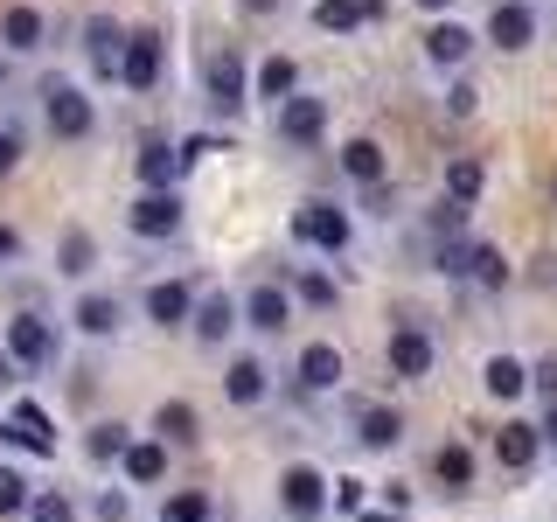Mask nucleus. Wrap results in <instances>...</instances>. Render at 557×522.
Returning a JSON list of instances; mask_svg holds the SVG:
<instances>
[{"label":"nucleus","mask_w":557,"mask_h":522,"mask_svg":"<svg viewBox=\"0 0 557 522\" xmlns=\"http://www.w3.org/2000/svg\"><path fill=\"white\" fill-rule=\"evenodd\" d=\"M293 237L335 258V251H348L356 223H348V209H335V202H300V209H293Z\"/></svg>","instance_id":"f257e3e1"},{"label":"nucleus","mask_w":557,"mask_h":522,"mask_svg":"<svg viewBox=\"0 0 557 522\" xmlns=\"http://www.w3.org/2000/svg\"><path fill=\"white\" fill-rule=\"evenodd\" d=\"M42 126L57 133V139H84V133L98 126V112H91V98H84L77 84H57V77H49L42 84Z\"/></svg>","instance_id":"f03ea898"},{"label":"nucleus","mask_w":557,"mask_h":522,"mask_svg":"<svg viewBox=\"0 0 557 522\" xmlns=\"http://www.w3.org/2000/svg\"><path fill=\"white\" fill-rule=\"evenodd\" d=\"M126 223H133V237H174L182 231V196H174V188H147V196L126 209Z\"/></svg>","instance_id":"7ed1b4c3"},{"label":"nucleus","mask_w":557,"mask_h":522,"mask_svg":"<svg viewBox=\"0 0 557 522\" xmlns=\"http://www.w3.org/2000/svg\"><path fill=\"white\" fill-rule=\"evenodd\" d=\"M119 84H126V91H153V84H161V35H153V28H133V35H126Z\"/></svg>","instance_id":"20e7f679"},{"label":"nucleus","mask_w":557,"mask_h":522,"mask_svg":"<svg viewBox=\"0 0 557 522\" xmlns=\"http://www.w3.org/2000/svg\"><path fill=\"white\" fill-rule=\"evenodd\" d=\"M487 42L509 49V57L530 49L536 42V8H530V0H495V14H487Z\"/></svg>","instance_id":"39448f33"},{"label":"nucleus","mask_w":557,"mask_h":522,"mask_svg":"<svg viewBox=\"0 0 557 522\" xmlns=\"http://www.w3.org/2000/svg\"><path fill=\"white\" fill-rule=\"evenodd\" d=\"M321 133H327V104L321 98L293 91L286 104H278V139H286V147H313Z\"/></svg>","instance_id":"423d86ee"},{"label":"nucleus","mask_w":557,"mask_h":522,"mask_svg":"<svg viewBox=\"0 0 557 522\" xmlns=\"http://www.w3.org/2000/svg\"><path fill=\"white\" fill-rule=\"evenodd\" d=\"M278 501H286V515L313 522V515L327 509V481H321V467H286V474H278Z\"/></svg>","instance_id":"0eeeda50"},{"label":"nucleus","mask_w":557,"mask_h":522,"mask_svg":"<svg viewBox=\"0 0 557 522\" xmlns=\"http://www.w3.org/2000/svg\"><path fill=\"white\" fill-rule=\"evenodd\" d=\"M0 439L22 446V452H57V425H49L42 405H14L8 418H0Z\"/></svg>","instance_id":"6e6552de"},{"label":"nucleus","mask_w":557,"mask_h":522,"mask_svg":"<svg viewBox=\"0 0 557 522\" xmlns=\"http://www.w3.org/2000/svg\"><path fill=\"white\" fill-rule=\"evenodd\" d=\"M8 356L22 362V370H42V362L57 356V335H49V321H35V313H14V321H8Z\"/></svg>","instance_id":"1a4fd4ad"},{"label":"nucleus","mask_w":557,"mask_h":522,"mask_svg":"<svg viewBox=\"0 0 557 522\" xmlns=\"http://www.w3.org/2000/svg\"><path fill=\"white\" fill-rule=\"evenodd\" d=\"M147 321H153V327L196 321V293H188L182 278H153V286H147Z\"/></svg>","instance_id":"9d476101"},{"label":"nucleus","mask_w":557,"mask_h":522,"mask_svg":"<svg viewBox=\"0 0 557 522\" xmlns=\"http://www.w3.org/2000/svg\"><path fill=\"white\" fill-rule=\"evenodd\" d=\"M42 35H49L42 8H8V14H0V49H8V57H35Z\"/></svg>","instance_id":"9b49d317"},{"label":"nucleus","mask_w":557,"mask_h":522,"mask_svg":"<svg viewBox=\"0 0 557 522\" xmlns=\"http://www.w3.org/2000/svg\"><path fill=\"white\" fill-rule=\"evenodd\" d=\"M293 376H300V390H335L342 383V348L335 341H307L300 362H293Z\"/></svg>","instance_id":"f8f14e48"},{"label":"nucleus","mask_w":557,"mask_h":522,"mask_svg":"<svg viewBox=\"0 0 557 522\" xmlns=\"http://www.w3.org/2000/svg\"><path fill=\"white\" fill-rule=\"evenodd\" d=\"M286 321H293V293H286V286H251V300H244V327L278 335Z\"/></svg>","instance_id":"ddd939ff"},{"label":"nucleus","mask_w":557,"mask_h":522,"mask_svg":"<svg viewBox=\"0 0 557 522\" xmlns=\"http://www.w3.org/2000/svg\"><path fill=\"white\" fill-rule=\"evenodd\" d=\"M209 104H216V112H237L244 104V57L237 49H216V57H209Z\"/></svg>","instance_id":"4468645a"},{"label":"nucleus","mask_w":557,"mask_h":522,"mask_svg":"<svg viewBox=\"0 0 557 522\" xmlns=\"http://www.w3.org/2000/svg\"><path fill=\"white\" fill-rule=\"evenodd\" d=\"M391 370L405 383L432 376V335H425V327H397V335H391Z\"/></svg>","instance_id":"2eb2a0df"},{"label":"nucleus","mask_w":557,"mask_h":522,"mask_svg":"<svg viewBox=\"0 0 557 522\" xmlns=\"http://www.w3.org/2000/svg\"><path fill=\"white\" fill-rule=\"evenodd\" d=\"M84 57H91L98 77H119V63H126V28H119V22H91V28H84Z\"/></svg>","instance_id":"dca6fc26"},{"label":"nucleus","mask_w":557,"mask_h":522,"mask_svg":"<svg viewBox=\"0 0 557 522\" xmlns=\"http://www.w3.org/2000/svg\"><path fill=\"white\" fill-rule=\"evenodd\" d=\"M425 57L440 63V70H460L467 57H474V28H467V22H432V35H425Z\"/></svg>","instance_id":"f3484780"},{"label":"nucleus","mask_w":557,"mask_h":522,"mask_svg":"<svg viewBox=\"0 0 557 522\" xmlns=\"http://www.w3.org/2000/svg\"><path fill=\"white\" fill-rule=\"evenodd\" d=\"M182 167H188V153L174 147V139H147V147H139V182L147 188H174Z\"/></svg>","instance_id":"a211bd4d"},{"label":"nucleus","mask_w":557,"mask_h":522,"mask_svg":"<svg viewBox=\"0 0 557 522\" xmlns=\"http://www.w3.org/2000/svg\"><path fill=\"white\" fill-rule=\"evenodd\" d=\"M237 321H244V307L231 300V293H209V300H196V321L188 327H196V341H223Z\"/></svg>","instance_id":"6ab92c4d"},{"label":"nucleus","mask_w":557,"mask_h":522,"mask_svg":"<svg viewBox=\"0 0 557 522\" xmlns=\"http://www.w3.org/2000/svg\"><path fill=\"white\" fill-rule=\"evenodd\" d=\"M70 321H77V335H119V321H126V307H119V293H84Z\"/></svg>","instance_id":"aec40b11"},{"label":"nucleus","mask_w":557,"mask_h":522,"mask_svg":"<svg viewBox=\"0 0 557 522\" xmlns=\"http://www.w3.org/2000/svg\"><path fill=\"white\" fill-rule=\"evenodd\" d=\"M536 446H544V425H530V418H509V425L495 432L502 467H530V460H536Z\"/></svg>","instance_id":"412c9836"},{"label":"nucleus","mask_w":557,"mask_h":522,"mask_svg":"<svg viewBox=\"0 0 557 522\" xmlns=\"http://www.w3.org/2000/svg\"><path fill=\"white\" fill-rule=\"evenodd\" d=\"M223 397H231V405H258V397H265V362L237 356L231 370H223Z\"/></svg>","instance_id":"4be33fe9"},{"label":"nucleus","mask_w":557,"mask_h":522,"mask_svg":"<svg viewBox=\"0 0 557 522\" xmlns=\"http://www.w3.org/2000/svg\"><path fill=\"white\" fill-rule=\"evenodd\" d=\"M342 174L362 182V188H383V147H376V139H348V147H342Z\"/></svg>","instance_id":"5701e85b"},{"label":"nucleus","mask_w":557,"mask_h":522,"mask_svg":"<svg viewBox=\"0 0 557 522\" xmlns=\"http://www.w3.org/2000/svg\"><path fill=\"white\" fill-rule=\"evenodd\" d=\"M293 91H300V63H293V57H265V63H258V98L286 104Z\"/></svg>","instance_id":"b1692460"},{"label":"nucleus","mask_w":557,"mask_h":522,"mask_svg":"<svg viewBox=\"0 0 557 522\" xmlns=\"http://www.w3.org/2000/svg\"><path fill=\"white\" fill-rule=\"evenodd\" d=\"M481 383H487V397H502V405H516V397L530 390V370H522L516 356H495V362L481 370Z\"/></svg>","instance_id":"393cba45"},{"label":"nucleus","mask_w":557,"mask_h":522,"mask_svg":"<svg viewBox=\"0 0 557 522\" xmlns=\"http://www.w3.org/2000/svg\"><path fill=\"white\" fill-rule=\"evenodd\" d=\"M161 474H168V439H133V452H126V481L153 487Z\"/></svg>","instance_id":"a878e982"},{"label":"nucleus","mask_w":557,"mask_h":522,"mask_svg":"<svg viewBox=\"0 0 557 522\" xmlns=\"http://www.w3.org/2000/svg\"><path fill=\"white\" fill-rule=\"evenodd\" d=\"M432 474H440L453 495H460V487H474V452H467L460 439H446L440 452H432Z\"/></svg>","instance_id":"bb28decb"},{"label":"nucleus","mask_w":557,"mask_h":522,"mask_svg":"<svg viewBox=\"0 0 557 522\" xmlns=\"http://www.w3.org/2000/svg\"><path fill=\"white\" fill-rule=\"evenodd\" d=\"M356 439H362V446H397V439H405V418L383 411V405H370V411H362V425H356Z\"/></svg>","instance_id":"cd10ccee"},{"label":"nucleus","mask_w":557,"mask_h":522,"mask_svg":"<svg viewBox=\"0 0 557 522\" xmlns=\"http://www.w3.org/2000/svg\"><path fill=\"white\" fill-rule=\"evenodd\" d=\"M91 265H98V244H91V231H70V237H63V251H57V272H63V278H84Z\"/></svg>","instance_id":"c85d7f7f"},{"label":"nucleus","mask_w":557,"mask_h":522,"mask_svg":"<svg viewBox=\"0 0 557 522\" xmlns=\"http://www.w3.org/2000/svg\"><path fill=\"white\" fill-rule=\"evenodd\" d=\"M153 425H161V439L188 446V439H196V405H182V397H174V405H161V411H153Z\"/></svg>","instance_id":"c756f323"},{"label":"nucleus","mask_w":557,"mask_h":522,"mask_svg":"<svg viewBox=\"0 0 557 522\" xmlns=\"http://www.w3.org/2000/svg\"><path fill=\"white\" fill-rule=\"evenodd\" d=\"M313 22H321L327 35H348L362 22V0H313Z\"/></svg>","instance_id":"7c9ffc66"},{"label":"nucleus","mask_w":557,"mask_h":522,"mask_svg":"<svg viewBox=\"0 0 557 522\" xmlns=\"http://www.w3.org/2000/svg\"><path fill=\"white\" fill-rule=\"evenodd\" d=\"M474 286H509V258L495 251V244H474V265H467Z\"/></svg>","instance_id":"2f4dec72"},{"label":"nucleus","mask_w":557,"mask_h":522,"mask_svg":"<svg viewBox=\"0 0 557 522\" xmlns=\"http://www.w3.org/2000/svg\"><path fill=\"white\" fill-rule=\"evenodd\" d=\"M161 522H209V495H202V487L168 495V501H161Z\"/></svg>","instance_id":"473e14b6"},{"label":"nucleus","mask_w":557,"mask_h":522,"mask_svg":"<svg viewBox=\"0 0 557 522\" xmlns=\"http://www.w3.org/2000/svg\"><path fill=\"white\" fill-rule=\"evenodd\" d=\"M474 196H481V161H453V167H446V202L467 209Z\"/></svg>","instance_id":"72a5a7b5"},{"label":"nucleus","mask_w":557,"mask_h":522,"mask_svg":"<svg viewBox=\"0 0 557 522\" xmlns=\"http://www.w3.org/2000/svg\"><path fill=\"white\" fill-rule=\"evenodd\" d=\"M126 452H133V432L119 418L112 425H91V460H126Z\"/></svg>","instance_id":"f704fd0d"},{"label":"nucleus","mask_w":557,"mask_h":522,"mask_svg":"<svg viewBox=\"0 0 557 522\" xmlns=\"http://www.w3.org/2000/svg\"><path fill=\"white\" fill-rule=\"evenodd\" d=\"M293 293H300L307 307H335V300H342V293H335V278H327V272H300V278H293Z\"/></svg>","instance_id":"c9c22d12"},{"label":"nucleus","mask_w":557,"mask_h":522,"mask_svg":"<svg viewBox=\"0 0 557 522\" xmlns=\"http://www.w3.org/2000/svg\"><path fill=\"white\" fill-rule=\"evenodd\" d=\"M28 481L22 474H14V467H0V515H28Z\"/></svg>","instance_id":"e433bc0d"},{"label":"nucleus","mask_w":557,"mask_h":522,"mask_svg":"<svg viewBox=\"0 0 557 522\" xmlns=\"http://www.w3.org/2000/svg\"><path fill=\"white\" fill-rule=\"evenodd\" d=\"M28 522H77V509H70L63 495H35L28 501Z\"/></svg>","instance_id":"4c0bfd02"},{"label":"nucleus","mask_w":557,"mask_h":522,"mask_svg":"<svg viewBox=\"0 0 557 522\" xmlns=\"http://www.w3.org/2000/svg\"><path fill=\"white\" fill-rule=\"evenodd\" d=\"M22 147H28V139H22V126H14V119H0V174H8L14 161H22Z\"/></svg>","instance_id":"58836bf2"},{"label":"nucleus","mask_w":557,"mask_h":522,"mask_svg":"<svg viewBox=\"0 0 557 522\" xmlns=\"http://www.w3.org/2000/svg\"><path fill=\"white\" fill-rule=\"evenodd\" d=\"M446 112H453V119H467V112H474V84H467V77L446 91Z\"/></svg>","instance_id":"ea45409f"},{"label":"nucleus","mask_w":557,"mask_h":522,"mask_svg":"<svg viewBox=\"0 0 557 522\" xmlns=\"http://www.w3.org/2000/svg\"><path fill=\"white\" fill-rule=\"evenodd\" d=\"M335 509H362V481H335Z\"/></svg>","instance_id":"a19ab883"},{"label":"nucleus","mask_w":557,"mask_h":522,"mask_svg":"<svg viewBox=\"0 0 557 522\" xmlns=\"http://www.w3.org/2000/svg\"><path fill=\"white\" fill-rule=\"evenodd\" d=\"M98 515L104 522H126V495H98Z\"/></svg>","instance_id":"79ce46f5"},{"label":"nucleus","mask_w":557,"mask_h":522,"mask_svg":"<svg viewBox=\"0 0 557 522\" xmlns=\"http://www.w3.org/2000/svg\"><path fill=\"white\" fill-rule=\"evenodd\" d=\"M14 251H22V237H14L8 223H0V258H14Z\"/></svg>","instance_id":"37998d69"},{"label":"nucleus","mask_w":557,"mask_h":522,"mask_svg":"<svg viewBox=\"0 0 557 522\" xmlns=\"http://www.w3.org/2000/svg\"><path fill=\"white\" fill-rule=\"evenodd\" d=\"M14 370H22V362H14L8 348H0V383H14Z\"/></svg>","instance_id":"c03bdc74"},{"label":"nucleus","mask_w":557,"mask_h":522,"mask_svg":"<svg viewBox=\"0 0 557 522\" xmlns=\"http://www.w3.org/2000/svg\"><path fill=\"white\" fill-rule=\"evenodd\" d=\"M536 278H550V286H557V258H544V265H536Z\"/></svg>","instance_id":"a18cd8bd"},{"label":"nucleus","mask_w":557,"mask_h":522,"mask_svg":"<svg viewBox=\"0 0 557 522\" xmlns=\"http://www.w3.org/2000/svg\"><path fill=\"white\" fill-rule=\"evenodd\" d=\"M418 8H425V14H446V8H453V0H418Z\"/></svg>","instance_id":"49530a36"},{"label":"nucleus","mask_w":557,"mask_h":522,"mask_svg":"<svg viewBox=\"0 0 557 522\" xmlns=\"http://www.w3.org/2000/svg\"><path fill=\"white\" fill-rule=\"evenodd\" d=\"M544 439H550V446H557V411H550V418H544Z\"/></svg>","instance_id":"de8ad7c7"},{"label":"nucleus","mask_w":557,"mask_h":522,"mask_svg":"<svg viewBox=\"0 0 557 522\" xmlns=\"http://www.w3.org/2000/svg\"><path fill=\"white\" fill-rule=\"evenodd\" d=\"M244 8H258V14H265V8H272V0H244Z\"/></svg>","instance_id":"09e8293b"}]
</instances>
